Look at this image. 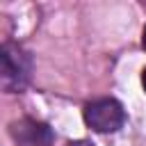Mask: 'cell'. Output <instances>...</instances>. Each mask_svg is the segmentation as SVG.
<instances>
[{"label": "cell", "instance_id": "cell-1", "mask_svg": "<svg viewBox=\"0 0 146 146\" xmlns=\"http://www.w3.org/2000/svg\"><path fill=\"white\" fill-rule=\"evenodd\" d=\"M32 78V57L18 43H0V91L21 94Z\"/></svg>", "mask_w": 146, "mask_h": 146}, {"label": "cell", "instance_id": "cell-2", "mask_svg": "<svg viewBox=\"0 0 146 146\" xmlns=\"http://www.w3.org/2000/svg\"><path fill=\"white\" fill-rule=\"evenodd\" d=\"M84 123L94 132H116L125 123V110L114 98H98L84 107Z\"/></svg>", "mask_w": 146, "mask_h": 146}, {"label": "cell", "instance_id": "cell-3", "mask_svg": "<svg viewBox=\"0 0 146 146\" xmlns=\"http://www.w3.org/2000/svg\"><path fill=\"white\" fill-rule=\"evenodd\" d=\"M9 132L18 146H50L52 144V130L48 123L36 119H18L9 125Z\"/></svg>", "mask_w": 146, "mask_h": 146}, {"label": "cell", "instance_id": "cell-4", "mask_svg": "<svg viewBox=\"0 0 146 146\" xmlns=\"http://www.w3.org/2000/svg\"><path fill=\"white\" fill-rule=\"evenodd\" d=\"M64 146H94L91 141H68V144H64Z\"/></svg>", "mask_w": 146, "mask_h": 146}, {"label": "cell", "instance_id": "cell-5", "mask_svg": "<svg viewBox=\"0 0 146 146\" xmlns=\"http://www.w3.org/2000/svg\"><path fill=\"white\" fill-rule=\"evenodd\" d=\"M141 87H144V91H146V68H144V73H141Z\"/></svg>", "mask_w": 146, "mask_h": 146}, {"label": "cell", "instance_id": "cell-6", "mask_svg": "<svg viewBox=\"0 0 146 146\" xmlns=\"http://www.w3.org/2000/svg\"><path fill=\"white\" fill-rule=\"evenodd\" d=\"M141 46H144V50H146V27H144V32H141Z\"/></svg>", "mask_w": 146, "mask_h": 146}]
</instances>
